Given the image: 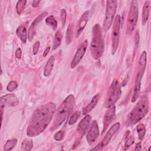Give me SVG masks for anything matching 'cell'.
<instances>
[{
	"label": "cell",
	"mask_w": 151,
	"mask_h": 151,
	"mask_svg": "<svg viewBox=\"0 0 151 151\" xmlns=\"http://www.w3.org/2000/svg\"><path fill=\"white\" fill-rule=\"evenodd\" d=\"M55 110V104L52 102L45 104L37 109L27 129V136L35 137L43 132L51 122Z\"/></svg>",
	"instance_id": "1"
},
{
	"label": "cell",
	"mask_w": 151,
	"mask_h": 151,
	"mask_svg": "<svg viewBox=\"0 0 151 151\" xmlns=\"http://www.w3.org/2000/svg\"><path fill=\"white\" fill-rule=\"evenodd\" d=\"M75 103V99L73 95L68 96L63 103L57 108L52 125L50 130L54 131L71 114Z\"/></svg>",
	"instance_id": "2"
},
{
	"label": "cell",
	"mask_w": 151,
	"mask_h": 151,
	"mask_svg": "<svg viewBox=\"0 0 151 151\" xmlns=\"http://www.w3.org/2000/svg\"><path fill=\"white\" fill-rule=\"evenodd\" d=\"M148 110L149 101L147 97L143 96L129 113L126 123V126H132L135 124L145 116Z\"/></svg>",
	"instance_id": "3"
},
{
	"label": "cell",
	"mask_w": 151,
	"mask_h": 151,
	"mask_svg": "<svg viewBox=\"0 0 151 151\" xmlns=\"http://www.w3.org/2000/svg\"><path fill=\"white\" fill-rule=\"evenodd\" d=\"M90 52L92 57L99 59L104 52V41L102 30L99 24H95L92 28V39L90 44Z\"/></svg>",
	"instance_id": "4"
},
{
	"label": "cell",
	"mask_w": 151,
	"mask_h": 151,
	"mask_svg": "<svg viewBox=\"0 0 151 151\" xmlns=\"http://www.w3.org/2000/svg\"><path fill=\"white\" fill-rule=\"evenodd\" d=\"M122 94L121 87L117 80L113 81L108 90L106 101L104 103V107L109 108L114 104V103L119 99Z\"/></svg>",
	"instance_id": "5"
},
{
	"label": "cell",
	"mask_w": 151,
	"mask_h": 151,
	"mask_svg": "<svg viewBox=\"0 0 151 151\" xmlns=\"http://www.w3.org/2000/svg\"><path fill=\"white\" fill-rule=\"evenodd\" d=\"M117 6V2L116 0L107 1L105 17L103 21V29L106 32L110 28L115 15Z\"/></svg>",
	"instance_id": "6"
},
{
	"label": "cell",
	"mask_w": 151,
	"mask_h": 151,
	"mask_svg": "<svg viewBox=\"0 0 151 151\" xmlns=\"http://www.w3.org/2000/svg\"><path fill=\"white\" fill-rule=\"evenodd\" d=\"M139 8H138V2L135 0H133L131 2L130 9L129 12V15L127 21V28L126 33L130 34L134 30L138 18Z\"/></svg>",
	"instance_id": "7"
},
{
	"label": "cell",
	"mask_w": 151,
	"mask_h": 151,
	"mask_svg": "<svg viewBox=\"0 0 151 151\" xmlns=\"http://www.w3.org/2000/svg\"><path fill=\"white\" fill-rule=\"evenodd\" d=\"M120 16L117 15L113 23L112 34H111V53L114 54L117 51L120 37Z\"/></svg>",
	"instance_id": "8"
},
{
	"label": "cell",
	"mask_w": 151,
	"mask_h": 151,
	"mask_svg": "<svg viewBox=\"0 0 151 151\" xmlns=\"http://www.w3.org/2000/svg\"><path fill=\"white\" fill-rule=\"evenodd\" d=\"M87 45H88V42L87 40H86L78 47L71 63V68H74L81 61V60L82 59V58L83 57L84 55L86 53Z\"/></svg>",
	"instance_id": "9"
},
{
	"label": "cell",
	"mask_w": 151,
	"mask_h": 151,
	"mask_svg": "<svg viewBox=\"0 0 151 151\" xmlns=\"http://www.w3.org/2000/svg\"><path fill=\"white\" fill-rule=\"evenodd\" d=\"M19 104V100L14 94H8L3 96L0 99L1 107H15Z\"/></svg>",
	"instance_id": "10"
},
{
	"label": "cell",
	"mask_w": 151,
	"mask_h": 151,
	"mask_svg": "<svg viewBox=\"0 0 151 151\" xmlns=\"http://www.w3.org/2000/svg\"><path fill=\"white\" fill-rule=\"evenodd\" d=\"M100 134L98 124L96 120H94L92 123L91 127L86 135V139L88 143L90 145L93 144L97 139Z\"/></svg>",
	"instance_id": "11"
},
{
	"label": "cell",
	"mask_w": 151,
	"mask_h": 151,
	"mask_svg": "<svg viewBox=\"0 0 151 151\" xmlns=\"http://www.w3.org/2000/svg\"><path fill=\"white\" fill-rule=\"evenodd\" d=\"M48 13L47 12H44L42 14H41L39 16H38L31 23V25L29 27L28 32V38L29 41H31L34 35H35L36 31H37V27L39 23L47 15Z\"/></svg>",
	"instance_id": "12"
},
{
	"label": "cell",
	"mask_w": 151,
	"mask_h": 151,
	"mask_svg": "<svg viewBox=\"0 0 151 151\" xmlns=\"http://www.w3.org/2000/svg\"><path fill=\"white\" fill-rule=\"evenodd\" d=\"M115 117V106L114 104L109 107L106 110L103 120V128L102 130L101 134H103L110 124L112 122Z\"/></svg>",
	"instance_id": "13"
},
{
	"label": "cell",
	"mask_w": 151,
	"mask_h": 151,
	"mask_svg": "<svg viewBox=\"0 0 151 151\" xmlns=\"http://www.w3.org/2000/svg\"><path fill=\"white\" fill-rule=\"evenodd\" d=\"M147 63V52L144 51L142 52L139 60V68L136 77L142 80L145 73Z\"/></svg>",
	"instance_id": "14"
},
{
	"label": "cell",
	"mask_w": 151,
	"mask_h": 151,
	"mask_svg": "<svg viewBox=\"0 0 151 151\" xmlns=\"http://www.w3.org/2000/svg\"><path fill=\"white\" fill-rule=\"evenodd\" d=\"M120 126V124L119 122L114 123L109 129V130L107 132V133H106V136H104V137L103 138V139L102 140V141L100 142L101 145L102 146V147L106 146L107 145H108V143H109V142L110 141L112 136L117 132V131L119 129Z\"/></svg>",
	"instance_id": "15"
},
{
	"label": "cell",
	"mask_w": 151,
	"mask_h": 151,
	"mask_svg": "<svg viewBox=\"0 0 151 151\" xmlns=\"http://www.w3.org/2000/svg\"><path fill=\"white\" fill-rule=\"evenodd\" d=\"M88 15H89V11H86L83 13L81 17L80 18V19L78 22V25L77 27V31H76V37H77L80 35V34L82 32V31L84 29L85 27L86 26V24L88 21Z\"/></svg>",
	"instance_id": "16"
},
{
	"label": "cell",
	"mask_w": 151,
	"mask_h": 151,
	"mask_svg": "<svg viewBox=\"0 0 151 151\" xmlns=\"http://www.w3.org/2000/svg\"><path fill=\"white\" fill-rule=\"evenodd\" d=\"M91 119V116L87 114L85 116L84 118H83V119L78 123L77 130V132L79 133H80L81 135H83L85 133V132L89 125Z\"/></svg>",
	"instance_id": "17"
},
{
	"label": "cell",
	"mask_w": 151,
	"mask_h": 151,
	"mask_svg": "<svg viewBox=\"0 0 151 151\" xmlns=\"http://www.w3.org/2000/svg\"><path fill=\"white\" fill-rule=\"evenodd\" d=\"M99 99H100V95H99V94H97L96 95H95V96L93 97V99H92L91 101H90V103L86 107H84V108L83 109V114L84 115L87 114L92 109H93L95 107V106H96L97 103H98V101H99Z\"/></svg>",
	"instance_id": "18"
},
{
	"label": "cell",
	"mask_w": 151,
	"mask_h": 151,
	"mask_svg": "<svg viewBox=\"0 0 151 151\" xmlns=\"http://www.w3.org/2000/svg\"><path fill=\"white\" fill-rule=\"evenodd\" d=\"M140 87H141V79L136 77L134 87V91H133V96L131 100L132 103L135 102L137 100V99L139 98L140 95Z\"/></svg>",
	"instance_id": "19"
},
{
	"label": "cell",
	"mask_w": 151,
	"mask_h": 151,
	"mask_svg": "<svg viewBox=\"0 0 151 151\" xmlns=\"http://www.w3.org/2000/svg\"><path fill=\"white\" fill-rule=\"evenodd\" d=\"M149 11H150V1H146L145 2V4L143 7V11H142V24L143 25L146 24L148 20Z\"/></svg>",
	"instance_id": "20"
},
{
	"label": "cell",
	"mask_w": 151,
	"mask_h": 151,
	"mask_svg": "<svg viewBox=\"0 0 151 151\" xmlns=\"http://www.w3.org/2000/svg\"><path fill=\"white\" fill-rule=\"evenodd\" d=\"M16 34L17 36L20 38L22 43L25 44L27 39V28L24 25H20L18 27L16 31Z\"/></svg>",
	"instance_id": "21"
},
{
	"label": "cell",
	"mask_w": 151,
	"mask_h": 151,
	"mask_svg": "<svg viewBox=\"0 0 151 151\" xmlns=\"http://www.w3.org/2000/svg\"><path fill=\"white\" fill-rule=\"evenodd\" d=\"M54 61H55V58H54V55H51L49 58V59L45 66L44 71V76L47 77L50 74V73L53 68V67H54Z\"/></svg>",
	"instance_id": "22"
},
{
	"label": "cell",
	"mask_w": 151,
	"mask_h": 151,
	"mask_svg": "<svg viewBox=\"0 0 151 151\" xmlns=\"http://www.w3.org/2000/svg\"><path fill=\"white\" fill-rule=\"evenodd\" d=\"M74 35V24L70 23L67 27L65 35V42L67 45H69L73 41Z\"/></svg>",
	"instance_id": "23"
},
{
	"label": "cell",
	"mask_w": 151,
	"mask_h": 151,
	"mask_svg": "<svg viewBox=\"0 0 151 151\" xmlns=\"http://www.w3.org/2000/svg\"><path fill=\"white\" fill-rule=\"evenodd\" d=\"M33 147L32 141L30 139H25L21 143V150L22 151H29Z\"/></svg>",
	"instance_id": "24"
},
{
	"label": "cell",
	"mask_w": 151,
	"mask_h": 151,
	"mask_svg": "<svg viewBox=\"0 0 151 151\" xmlns=\"http://www.w3.org/2000/svg\"><path fill=\"white\" fill-rule=\"evenodd\" d=\"M62 33L60 30H58L55 35H54V41H53V49L55 50L57 48L59 47V45L61 44V40H62Z\"/></svg>",
	"instance_id": "25"
},
{
	"label": "cell",
	"mask_w": 151,
	"mask_h": 151,
	"mask_svg": "<svg viewBox=\"0 0 151 151\" xmlns=\"http://www.w3.org/2000/svg\"><path fill=\"white\" fill-rule=\"evenodd\" d=\"M17 140L16 139H10L7 140L6 142L5 146H4V150L5 151H8L12 150L17 145Z\"/></svg>",
	"instance_id": "26"
},
{
	"label": "cell",
	"mask_w": 151,
	"mask_h": 151,
	"mask_svg": "<svg viewBox=\"0 0 151 151\" xmlns=\"http://www.w3.org/2000/svg\"><path fill=\"white\" fill-rule=\"evenodd\" d=\"M45 22L47 25H50L53 29H55L57 27V21L54 16L50 15L45 19Z\"/></svg>",
	"instance_id": "27"
},
{
	"label": "cell",
	"mask_w": 151,
	"mask_h": 151,
	"mask_svg": "<svg viewBox=\"0 0 151 151\" xmlns=\"http://www.w3.org/2000/svg\"><path fill=\"white\" fill-rule=\"evenodd\" d=\"M136 130L138 133L140 140H142L146 133V128L143 124H139L136 127Z\"/></svg>",
	"instance_id": "28"
},
{
	"label": "cell",
	"mask_w": 151,
	"mask_h": 151,
	"mask_svg": "<svg viewBox=\"0 0 151 151\" xmlns=\"http://www.w3.org/2000/svg\"><path fill=\"white\" fill-rule=\"evenodd\" d=\"M26 3L27 1L25 0H21L17 2L16 5V11L18 15H20L24 11Z\"/></svg>",
	"instance_id": "29"
},
{
	"label": "cell",
	"mask_w": 151,
	"mask_h": 151,
	"mask_svg": "<svg viewBox=\"0 0 151 151\" xmlns=\"http://www.w3.org/2000/svg\"><path fill=\"white\" fill-rule=\"evenodd\" d=\"M81 116V112L80 111H77L76 112H74L71 116V117L70 118V120L68 121V124L70 125H72L73 124H74L77 120H78V119L80 117V116Z\"/></svg>",
	"instance_id": "30"
},
{
	"label": "cell",
	"mask_w": 151,
	"mask_h": 151,
	"mask_svg": "<svg viewBox=\"0 0 151 151\" xmlns=\"http://www.w3.org/2000/svg\"><path fill=\"white\" fill-rule=\"evenodd\" d=\"M18 87V84L17 83L16 81H11L7 87H6V90L9 91H12L13 90H14L15 89L17 88V87Z\"/></svg>",
	"instance_id": "31"
},
{
	"label": "cell",
	"mask_w": 151,
	"mask_h": 151,
	"mask_svg": "<svg viewBox=\"0 0 151 151\" xmlns=\"http://www.w3.org/2000/svg\"><path fill=\"white\" fill-rule=\"evenodd\" d=\"M134 142V139L133 136H130L126 141L124 144V150H126L128 147L132 146Z\"/></svg>",
	"instance_id": "32"
},
{
	"label": "cell",
	"mask_w": 151,
	"mask_h": 151,
	"mask_svg": "<svg viewBox=\"0 0 151 151\" xmlns=\"http://www.w3.org/2000/svg\"><path fill=\"white\" fill-rule=\"evenodd\" d=\"M64 136V132L63 131H58L56 133H55L54 136V138L57 141H60L63 140Z\"/></svg>",
	"instance_id": "33"
},
{
	"label": "cell",
	"mask_w": 151,
	"mask_h": 151,
	"mask_svg": "<svg viewBox=\"0 0 151 151\" xmlns=\"http://www.w3.org/2000/svg\"><path fill=\"white\" fill-rule=\"evenodd\" d=\"M66 16H67V14H66L65 10L64 9H62L61 11V21L63 24V27H64L65 25V21H66Z\"/></svg>",
	"instance_id": "34"
},
{
	"label": "cell",
	"mask_w": 151,
	"mask_h": 151,
	"mask_svg": "<svg viewBox=\"0 0 151 151\" xmlns=\"http://www.w3.org/2000/svg\"><path fill=\"white\" fill-rule=\"evenodd\" d=\"M40 42L39 41H36L33 46V54L34 55L37 54L38 52V51L39 50V47H40Z\"/></svg>",
	"instance_id": "35"
},
{
	"label": "cell",
	"mask_w": 151,
	"mask_h": 151,
	"mask_svg": "<svg viewBox=\"0 0 151 151\" xmlns=\"http://www.w3.org/2000/svg\"><path fill=\"white\" fill-rule=\"evenodd\" d=\"M21 55H22V51H21V48H17L15 51V57L17 58H21Z\"/></svg>",
	"instance_id": "36"
},
{
	"label": "cell",
	"mask_w": 151,
	"mask_h": 151,
	"mask_svg": "<svg viewBox=\"0 0 151 151\" xmlns=\"http://www.w3.org/2000/svg\"><path fill=\"white\" fill-rule=\"evenodd\" d=\"M50 46L47 47L45 48V50H44V53H43V56H44V57H46V56L47 55V54H48V52H49V51H50Z\"/></svg>",
	"instance_id": "37"
},
{
	"label": "cell",
	"mask_w": 151,
	"mask_h": 151,
	"mask_svg": "<svg viewBox=\"0 0 151 151\" xmlns=\"http://www.w3.org/2000/svg\"><path fill=\"white\" fill-rule=\"evenodd\" d=\"M141 143L140 142H139L137 143L136 145V146H135V149L134 150H140L141 149Z\"/></svg>",
	"instance_id": "38"
},
{
	"label": "cell",
	"mask_w": 151,
	"mask_h": 151,
	"mask_svg": "<svg viewBox=\"0 0 151 151\" xmlns=\"http://www.w3.org/2000/svg\"><path fill=\"white\" fill-rule=\"evenodd\" d=\"M40 2V1H33L32 5L33 7H37L38 5Z\"/></svg>",
	"instance_id": "39"
}]
</instances>
